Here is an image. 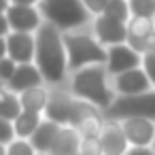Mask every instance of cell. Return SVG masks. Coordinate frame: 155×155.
I'll list each match as a JSON object with an SVG mask.
<instances>
[{"mask_svg": "<svg viewBox=\"0 0 155 155\" xmlns=\"http://www.w3.org/2000/svg\"><path fill=\"white\" fill-rule=\"evenodd\" d=\"M34 64L38 66V70L49 87L68 83L70 70H68V51H66V43H64V32L47 21L36 32Z\"/></svg>", "mask_w": 155, "mask_h": 155, "instance_id": "cell-1", "label": "cell"}, {"mask_svg": "<svg viewBox=\"0 0 155 155\" xmlns=\"http://www.w3.org/2000/svg\"><path fill=\"white\" fill-rule=\"evenodd\" d=\"M68 87L79 100H85L100 110H108L117 100V94L113 89V77L106 70V64H94L70 72Z\"/></svg>", "mask_w": 155, "mask_h": 155, "instance_id": "cell-2", "label": "cell"}, {"mask_svg": "<svg viewBox=\"0 0 155 155\" xmlns=\"http://www.w3.org/2000/svg\"><path fill=\"white\" fill-rule=\"evenodd\" d=\"M64 43H66V51H68V70L70 72L85 68V66H94V64H106L108 49L96 38L91 26L64 32Z\"/></svg>", "mask_w": 155, "mask_h": 155, "instance_id": "cell-3", "label": "cell"}, {"mask_svg": "<svg viewBox=\"0 0 155 155\" xmlns=\"http://www.w3.org/2000/svg\"><path fill=\"white\" fill-rule=\"evenodd\" d=\"M38 9L45 21L62 32L89 28L94 21V15L85 9L83 0H41Z\"/></svg>", "mask_w": 155, "mask_h": 155, "instance_id": "cell-4", "label": "cell"}, {"mask_svg": "<svg viewBox=\"0 0 155 155\" xmlns=\"http://www.w3.org/2000/svg\"><path fill=\"white\" fill-rule=\"evenodd\" d=\"M89 102L85 100H79L68 83L66 85H53L51 87V98H49V104L45 108V119H51L60 125H77L79 119L83 117L85 108H87Z\"/></svg>", "mask_w": 155, "mask_h": 155, "instance_id": "cell-5", "label": "cell"}, {"mask_svg": "<svg viewBox=\"0 0 155 155\" xmlns=\"http://www.w3.org/2000/svg\"><path fill=\"white\" fill-rule=\"evenodd\" d=\"M106 119L121 121L125 117H147L155 121V89L136 96H117L113 106L104 110Z\"/></svg>", "mask_w": 155, "mask_h": 155, "instance_id": "cell-6", "label": "cell"}, {"mask_svg": "<svg viewBox=\"0 0 155 155\" xmlns=\"http://www.w3.org/2000/svg\"><path fill=\"white\" fill-rule=\"evenodd\" d=\"M2 13L7 15V19H9V24H11V28L15 32H32V34H36L45 24V17H43L38 7L15 5L13 0H2Z\"/></svg>", "mask_w": 155, "mask_h": 155, "instance_id": "cell-7", "label": "cell"}, {"mask_svg": "<svg viewBox=\"0 0 155 155\" xmlns=\"http://www.w3.org/2000/svg\"><path fill=\"white\" fill-rule=\"evenodd\" d=\"M2 55H9L17 64H34L36 60V34L32 32H11L0 36Z\"/></svg>", "mask_w": 155, "mask_h": 155, "instance_id": "cell-8", "label": "cell"}, {"mask_svg": "<svg viewBox=\"0 0 155 155\" xmlns=\"http://www.w3.org/2000/svg\"><path fill=\"white\" fill-rule=\"evenodd\" d=\"M91 30L96 34V38L104 45V47H113V45H121L127 43L130 34H127V24L113 19L108 15H96L91 21Z\"/></svg>", "mask_w": 155, "mask_h": 155, "instance_id": "cell-9", "label": "cell"}, {"mask_svg": "<svg viewBox=\"0 0 155 155\" xmlns=\"http://www.w3.org/2000/svg\"><path fill=\"white\" fill-rule=\"evenodd\" d=\"M108 49V58H106V70L110 72V77L121 74L125 70L138 68L142 66V53H138L130 43H121V45H113L106 47Z\"/></svg>", "mask_w": 155, "mask_h": 155, "instance_id": "cell-10", "label": "cell"}, {"mask_svg": "<svg viewBox=\"0 0 155 155\" xmlns=\"http://www.w3.org/2000/svg\"><path fill=\"white\" fill-rule=\"evenodd\" d=\"M113 89L117 96H136V94H144L149 89H155L147 70L142 66L138 68H132V70H125L121 74H115L113 77Z\"/></svg>", "mask_w": 155, "mask_h": 155, "instance_id": "cell-11", "label": "cell"}, {"mask_svg": "<svg viewBox=\"0 0 155 155\" xmlns=\"http://www.w3.org/2000/svg\"><path fill=\"white\" fill-rule=\"evenodd\" d=\"M132 147H153L155 142V121L147 117H125L119 121Z\"/></svg>", "mask_w": 155, "mask_h": 155, "instance_id": "cell-12", "label": "cell"}, {"mask_svg": "<svg viewBox=\"0 0 155 155\" xmlns=\"http://www.w3.org/2000/svg\"><path fill=\"white\" fill-rule=\"evenodd\" d=\"M100 142H102L104 155H125L132 147L125 132H123V127H121V123L113 121V119H106L104 130L100 134Z\"/></svg>", "mask_w": 155, "mask_h": 155, "instance_id": "cell-13", "label": "cell"}, {"mask_svg": "<svg viewBox=\"0 0 155 155\" xmlns=\"http://www.w3.org/2000/svg\"><path fill=\"white\" fill-rule=\"evenodd\" d=\"M36 85H47L43 74H41V70H38V66L36 64H19L17 72L13 74V79L2 87L11 89L13 94H24L26 89H32Z\"/></svg>", "mask_w": 155, "mask_h": 155, "instance_id": "cell-14", "label": "cell"}, {"mask_svg": "<svg viewBox=\"0 0 155 155\" xmlns=\"http://www.w3.org/2000/svg\"><path fill=\"white\" fill-rule=\"evenodd\" d=\"M81 140L83 136L79 134L77 127L72 125H62L55 144L51 147L49 155H81Z\"/></svg>", "mask_w": 155, "mask_h": 155, "instance_id": "cell-15", "label": "cell"}, {"mask_svg": "<svg viewBox=\"0 0 155 155\" xmlns=\"http://www.w3.org/2000/svg\"><path fill=\"white\" fill-rule=\"evenodd\" d=\"M49 98H51V87L49 85H36L32 89H26L24 94H19V100H21L24 110L41 113V115H45V108L49 104Z\"/></svg>", "mask_w": 155, "mask_h": 155, "instance_id": "cell-16", "label": "cell"}, {"mask_svg": "<svg viewBox=\"0 0 155 155\" xmlns=\"http://www.w3.org/2000/svg\"><path fill=\"white\" fill-rule=\"evenodd\" d=\"M60 130H62L60 123H55V121H51V119H43V123L38 125V130H36L34 136L30 138L32 144H34V149H36L38 153H49L51 147H53L55 140H58Z\"/></svg>", "mask_w": 155, "mask_h": 155, "instance_id": "cell-17", "label": "cell"}, {"mask_svg": "<svg viewBox=\"0 0 155 155\" xmlns=\"http://www.w3.org/2000/svg\"><path fill=\"white\" fill-rule=\"evenodd\" d=\"M21 113H24V106H21L19 94H13L11 89L2 87V91H0V119L15 121Z\"/></svg>", "mask_w": 155, "mask_h": 155, "instance_id": "cell-18", "label": "cell"}, {"mask_svg": "<svg viewBox=\"0 0 155 155\" xmlns=\"http://www.w3.org/2000/svg\"><path fill=\"white\" fill-rule=\"evenodd\" d=\"M43 119H45V115H41V113L24 110V113L13 121L15 132H17V138H32L34 132L38 130V125L43 123Z\"/></svg>", "mask_w": 155, "mask_h": 155, "instance_id": "cell-19", "label": "cell"}, {"mask_svg": "<svg viewBox=\"0 0 155 155\" xmlns=\"http://www.w3.org/2000/svg\"><path fill=\"white\" fill-rule=\"evenodd\" d=\"M153 32H155V19L136 17V15L130 17V21H127V34H130V38H147Z\"/></svg>", "mask_w": 155, "mask_h": 155, "instance_id": "cell-20", "label": "cell"}, {"mask_svg": "<svg viewBox=\"0 0 155 155\" xmlns=\"http://www.w3.org/2000/svg\"><path fill=\"white\" fill-rule=\"evenodd\" d=\"M0 155H38L30 138H15L11 144H0Z\"/></svg>", "mask_w": 155, "mask_h": 155, "instance_id": "cell-21", "label": "cell"}, {"mask_svg": "<svg viewBox=\"0 0 155 155\" xmlns=\"http://www.w3.org/2000/svg\"><path fill=\"white\" fill-rule=\"evenodd\" d=\"M104 15L113 17V19H119V21H130L132 17V11H130V0H110Z\"/></svg>", "mask_w": 155, "mask_h": 155, "instance_id": "cell-22", "label": "cell"}, {"mask_svg": "<svg viewBox=\"0 0 155 155\" xmlns=\"http://www.w3.org/2000/svg\"><path fill=\"white\" fill-rule=\"evenodd\" d=\"M130 11L136 17L155 19V0H130Z\"/></svg>", "mask_w": 155, "mask_h": 155, "instance_id": "cell-23", "label": "cell"}, {"mask_svg": "<svg viewBox=\"0 0 155 155\" xmlns=\"http://www.w3.org/2000/svg\"><path fill=\"white\" fill-rule=\"evenodd\" d=\"M17 62L15 60H11L9 55H2V60H0V83L2 85H7L11 79H13V74L17 72Z\"/></svg>", "mask_w": 155, "mask_h": 155, "instance_id": "cell-24", "label": "cell"}, {"mask_svg": "<svg viewBox=\"0 0 155 155\" xmlns=\"http://www.w3.org/2000/svg\"><path fill=\"white\" fill-rule=\"evenodd\" d=\"M17 138V132H15V125L11 119H0V144H11L13 140Z\"/></svg>", "mask_w": 155, "mask_h": 155, "instance_id": "cell-25", "label": "cell"}, {"mask_svg": "<svg viewBox=\"0 0 155 155\" xmlns=\"http://www.w3.org/2000/svg\"><path fill=\"white\" fill-rule=\"evenodd\" d=\"M81 155H104L100 138H83L81 140Z\"/></svg>", "mask_w": 155, "mask_h": 155, "instance_id": "cell-26", "label": "cell"}, {"mask_svg": "<svg viewBox=\"0 0 155 155\" xmlns=\"http://www.w3.org/2000/svg\"><path fill=\"white\" fill-rule=\"evenodd\" d=\"M108 2L110 0H83V5H85V9L96 17V15H102L104 11H106V7H108Z\"/></svg>", "mask_w": 155, "mask_h": 155, "instance_id": "cell-27", "label": "cell"}, {"mask_svg": "<svg viewBox=\"0 0 155 155\" xmlns=\"http://www.w3.org/2000/svg\"><path fill=\"white\" fill-rule=\"evenodd\" d=\"M142 68L147 70V74H149V79L155 87V53H147L142 58Z\"/></svg>", "mask_w": 155, "mask_h": 155, "instance_id": "cell-28", "label": "cell"}, {"mask_svg": "<svg viewBox=\"0 0 155 155\" xmlns=\"http://www.w3.org/2000/svg\"><path fill=\"white\" fill-rule=\"evenodd\" d=\"M125 155H155V149L153 147H130Z\"/></svg>", "mask_w": 155, "mask_h": 155, "instance_id": "cell-29", "label": "cell"}, {"mask_svg": "<svg viewBox=\"0 0 155 155\" xmlns=\"http://www.w3.org/2000/svg\"><path fill=\"white\" fill-rule=\"evenodd\" d=\"M15 5H28V7H38L41 0H13Z\"/></svg>", "mask_w": 155, "mask_h": 155, "instance_id": "cell-30", "label": "cell"}, {"mask_svg": "<svg viewBox=\"0 0 155 155\" xmlns=\"http://www.w3.org/2000/svg\"><path fill=\"white\" fill-rule=\"evenodd\" d=\"M38 155H49V153H38Z\"/></svg>", "mask_w": 155, "mask_h": 155, "instance_id": "cell-31", "label": "cell"}, {"mask_svg": "<svg viewBox=\"0 0 155 155\" xmlns=\"http://www.w3.org/2000/svg\"><path fill=\"white\" fill-rule=\"evenodd\" d=\"M153 149H155V142H153Z\"/></svg>", "mask_w": 155, "mask_h": 155, "instance_id": "cell-32", "label": "cell"}]
</instances>
